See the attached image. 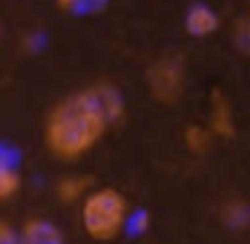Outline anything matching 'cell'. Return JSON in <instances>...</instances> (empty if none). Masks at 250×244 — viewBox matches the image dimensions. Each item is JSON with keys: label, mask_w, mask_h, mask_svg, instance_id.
I'll use <instances>...</instances> for the list:
<instances>
[{"label": "cell", "mask_w": 250, "mask_h": 244, "mask_svg": "<svg viewBox=\"0 0 250 244\" xmlns=\"http://www.w3.org/2000/svg\"><path fill=\"white\" fill-rule=\"evenodd\" d=\"M110 126L105 124V118L92 108V102L78 89L57 105H51V110L46 113L43 145L57 161L73 164L86 153H92Z\"/></svg>", "instance_id": "obj_1"}, {"label": "cell", "mask_w": 250, "mask_h": 244, "mask_svg": "<svg viewBox=\"0 0 250 244\" xmlns=\"http://www.w3.org/2000/svg\"><path fill=\"white\" fill-rule=\"evenodd\" d=\"M129 199L119 188H92L81 199V228L94 242H116L126 228Z\"/></svg>", "instance_id": "obj_2"}, {"label": "cell", "mask_w": 250, "mask_h": 244, "mask_svg": "<svg viewBox=\"0 0 250 244\" xmlns=\"http://www.w3.org/2000/svg\"><path fill=\"white\" fill-rule=\"evenodd\" d=\"M148 92L156 102L172 105L186 92V65L180 56H159L146 73Z\"/></svg>", "instance_id": "obj_3"}, {"label": "cell", "mask_w": 250, "mask_h": 244, "mask_svg": "<svg viewBox=\"0 0 250 244\" xmlns=\"http://www.w3.org/2000/svg\"><path fill=\"white\" fill-rule=\"evenodd\" d=\"M81 92H83V97L92 102V108L105 118V124H108V126L121 124L126 108H124V97H121L119 86H113V83H108V81H97V83L83 86Z\"/></svg>", "instance_id": "obj_4"}, {"label": "cell", "mask_w": 250, "mask_h": 244, "mask_svg": "<svg viewBox=\"0 0 250 244\" xmlns=\"http://www.w3.org/2000/svg\"><path fill=\"white\" fill-rule=\"evenodd\" d=\"M19 233H22L24 244H65V233L57 225L54 220L43 215H30L22 220L19 225Z\"/></svg>", "instance_id": "obj_5"}, {"label": "cell", "mask_w": 250, "mask_h": 244, "mask_svg": "<svg viewBox=\"0 0 250 244\" xmlns=\"http://www.w3.org/2000/svg\"><path fill=\"white\" fill-rule=\"evenodd\" d=\"M183 27L191 38H210L218 33L221 27V17L215 14V8H210L207 3H194V6L186 11Z\"/></svg>", "instance_id": "obj_6"}, {"label": "cell", "mask_w": 250, "mask_h": 244, "mask_svg": "<svg viewBox=\"0 0 250 244\" xmlns=\"http://www.w3.org/2000/svg\"><path fill=\"white\" fill-rule=\"evenodd\" d=\"M210 134L221 137V140H234L237 134V124H234V113L231 105L226 102V97L212 94V105H210Z\"/></svg>", "instance_id": "obj_7"}, {"label": "cell", "mask_w": 250, "mask_h": 244, "mask_svg": "<svg viewBox=\"0 0 250 244\" xmlns=\"http://www.w3.org/2000/svg\"><path fill=\"white\" fill-rule=\"evenodd\" d=\"M94 188V177L92 174H65L57 180L54 185V196L62 204H81V199Z\"/></svg>", "instance_id": "obj_8"}, {"label": "cell", "mask_w": 250, "mask_h": 244, "mask_svg": "<svg viewBox=\"0 0 250 244\" xmlns=\"http://www.w3.org/2000/svg\"><path fill=\"white\" fill-rule=\"evenodd\" d=\"M19 188H22V174H19V169L6 156H0V204L11 201L19 193Z\"/></svg>", "instance_id": "obj_9"}, {"label": "cell", "mask_w": 250, "mask_h": 244, "mask_svg": "<svg viewBox=\"0 0 250 244\" xmlns=\"http://www.w3.org/2000/svg\"><path fill=\"white\" fill-rule=\"evenodd\" d=\"M183 142H186V148H188V153H194V156H205V153L210 150V145H212V134H210L207 126L188 124L183 129Z\"/></svg>", "instance_id": "obj_10"}, {"label": "cell", "mask_w": 250, "mask_h": 244, "mask_svg": "<svg viewBox=\"0 0 250 244\" xmlns=\"http://www.w3.org/2000/svg\"><path fill=\"white\" fill-rule=\"evenodd\" d=\"M62 11H73V14H89L97 11L94 6H103L105 0H54Z\"/></svg>", "instance_id": "obj_11"}, {"label": "cell", "mask_w": 250, "mask_h": 244, "mask_svg": "<svg viewBox=\"0 0 250 244\" xmlns=\"http://www.w3.org/2000/svg\"><path fill=\"white\" fill-rule=\"evenodd\" d=\"M0 244H24L19 225H14L11 220H0Z\"/></svg>", "instance_id": "obj_12"}, {"label": "cell", "mask_w": 250, "mask_h": 244, "mask_svg": "<svg viewBox=\"0 0 250 244\" xmlns=\"http://www.w3.org/2000/svg\"><path fill=\"white\" fill-rule=\"evenodd\" d=\"M0 33H3V24H0Z\"/></svg>", "instance_id": "obj_13"}]
</instances>
